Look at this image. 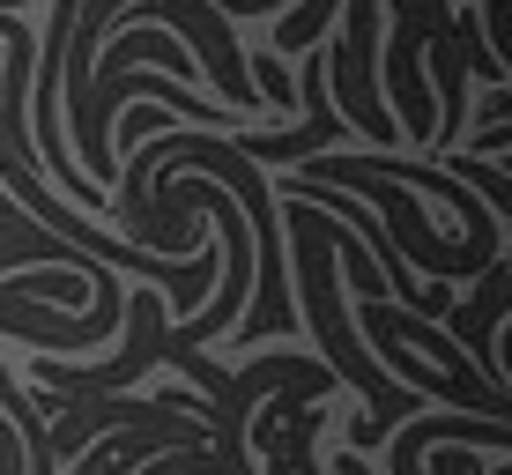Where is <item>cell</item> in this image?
Wrapping results in <instances>:
<instances>
[{"mask_svg":"<svg viewBox=\"0 0 512 475\" xmlns=\"http://www.w3.org/2000/svg\"><path fill=\"white\" fill-rule=\"evenodd\" d=\"M446 164H453V171H446V179H461L468 193H490V201H483V208H490V216H498V223H512V179H505V171H498V164H490V156H468V149H446Z\"/></svg>","mask_w":512,"mask_h":475,"instance_id":"cell-2","label":"cell"},{"mask_svg":"<svg viewBox=\"0 0 512 475\" xmlns=\"http://www.w3.org/2000/svg\"><path fill=\"white\" fill-rule=\"evenodd\" d=\"M149 134H171V112H164V104H134V119H127V134H119V142H149Z\"/></svg>","mask_w":512,"mask_h":475,"instance_id":"cell-4","label":"cell"},{"mask_svg":"<svg viewBox=\"0 0 512 475\" xmlns=\"http://www.w3.org/2000/svg\"><path fill=\"white\" fill-rule=\"evenodd\" d=\"M342 8V0H305V8H290L275 23V60H290V52H312V38L327 30V15Z\"/></svg>","mask_w":512,"mask_h":475,"instance_id":"cell-3","label":"cell"},{"mask_svg":"<svg viewBox=\"0 0 512 475\" xmlns=\"http://www.w3.org/2000/svg\"><path fill=\"white\" fill-rule=\"evenodd\" d=\"M327 60H334V82H327L334 119H342V127H357L364 142L394 149L401 127H394L386 90H379V0H342V45H334Z\"/></svg>","mask_w":512,"mask_h":475,"instance_id":"cell-1","label":"cell"}]
</instances>
